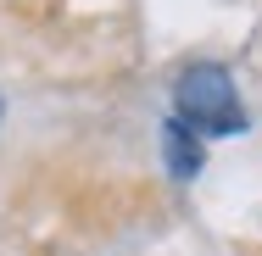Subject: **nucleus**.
<instances>
[{"label": "nucleus", "instance_id": "f03ea898", "mask_svg": "<svg viewBox=\"0 0 262 256\" xmlns=\"http://www.w3.org/2000/svg\"><path fill=\"white\" fill-rule=\"evenodd\" d=\"M162 151H167V173H173V178H195V173H201V134H195V128H184V123H179V117H173V123H162Z\"/></svg>", "mask_w": 262, "mask_h": 256}, {"label": "nucleus", "instance_id": "f257e3e1", "mask_svg": "<svg viewBox=\"0 0 262 256\" xmlns=\"http://www.w3.org/2000/svg\"><path fill=\"white\" fill-rule=\"evenodd\" d=\"M173 106H179V123L195 128L201 139H223V134H240L246 128V106L234 95V78L217 61L184 67L179 84H173Z\"/></svg>", "mask_w": 262, "mask_h": 256}]
</instances>
